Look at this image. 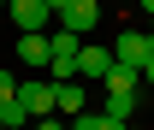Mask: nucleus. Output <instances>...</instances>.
Listing matches in <instances>:
<instances>
[{
    "mask_svg": "<svg viewBox=\"0 0 154 130\" xmlns=\"http://www.w3.org/2000/svg\"><path fill=\"white\" fill-rule=\"evenodd\" d=\"M77 47H83V36H71V30L48 36V71H54V83H71L77 77Z\"/></svg>",
    "mask_w": 154,
    "mask_h": 130,
    "instance_id": "nucleus-1",
    "label": "nucleus"
},
{
    "mask_svg": "<svg viewBox=\"0 0 154 130\" xmlns=\"http://www.w3.org/2000/svg\"><path fill=\"white\" fill-rule=\"evenodd\" d=\"M18 59L24 65H48V30L42 36H18Z\"/></svg>",
    "mask_w": 154,
    "mask_h": 130,
    "instance_id": "nucleus-9",
    "label": "nucleus"
},
{
    "mask_svg": "<svg viewBox=\"0 0 154 130\" xmlns=\"http://www.w3.org/2000/svg\"><path fill=\"white\" fill-rule=\"evenodd\" d=\"M107 118H113V124H131V112H136V95H119V89H107Z\"/></svg>",
    "mask_w": 154,
    "mask_h": 130,
    "instance_id": "nucleus-8",
    "label": "nucleus"
},
{
    "mask_svg": "<svg viewBox=\"0 0 154 130\" xmlns=\"http://www.w3.org/2000/svg\"><path fill=\"white\" fill-rule=\"evenodd\" d=\"M142 6H148V18H154V0H142Z\"/></svg>",
    "mask_w": 154,
    "mask_h": 130,
    "instance_id": "nucleus-16",
    "label": "nucleus"
},
{
    "mask_svg": "<svg viewBox=\"0 0 154 130\" xmlns=\"http://www.w3.org/2000/svg\"><path fill=\"white\" fill-rule=\"evenodd\" d=\"M107 71H113V47H77V77L101 83Z\"/></svg>",
    "mask_w": 154,
    "mask_h": 130,
    "instance_id": "nucleus-6",
    "label": "nucleus"
},
{
    "mask_svg": "<svg viewBox=\"0 0 154 130\" xmlns=\"http://www.w3.org/2000/svg\"><path fill=\"white\" fill-rule=\"evenodd\" d=\"M54 18H59V30H71V36H89V30L101 24V0H65Z\"/></svg>",
    "mask_w": 154,
    "mask_h": 130,
    "instance_id": "nucleus-3",
    "label": "nucleus"
},
{
    "mask_svg": "<svg viewBox=\"0 0 154 130\" xmlns=\"http://www.w3.org/2000/svg\"><path fill=\"white\" fill-rule=\"evenodd\" d=\"M30 130H71V124H65L59 112H48V118H36V124H30Z\"/></svg>",
    "mask_w": 154,
    "mask_h": 130,
    "instance_id": "nucleus-13",
    "label": "nucleus"
},
{
    "mask_svg": "<svg viewBox=\"0 0 154 130\" xmlns=\"http://www.w3.org/2000/svg\"><path fill=\"white\" fill-rule=\"evenodd\" d=\"M148 47H154V36H142V30H113V65H131L136 77H142Z\"/></svg>",
    "mask_w": 154,
    "mask_h": 130,
    "instance_id": "nucleus-2",
    "label": "nucleus"
},
{
    "mask_svg": "<svg viewBox=\"0 0 154 130\" xmlns=\"http://www.w3.org/2000/svg\"><path fill=\"white\" fill-rule=\"evenodd\" d=\"M18 107L30 112V124L48 118V112H54V77H48V83H18Z\"/></svg>",
    "mask_w": 154,
    "mask_h": 130,
    "instance_id": "nucleus-5",
    "label": "nucleus"
},
{
    "mask_svg": "<svg viewBox=\"0 0 154 130\" xmlns=\"http://www.w3.org/2000/svg\"><path fill=\"white\" fill-rule=\"evenodd\" d=\"M6 12H12V24H18V36H42L48 30V0H6Z\"/></svg>",
    "mask_w": 154,
    "mask_h": 130,
    "instance_id": "nucleus-4",
    "label": "nucleus"
},
{
    "mask_svg": "<svg viewBox=\"0 0 154 130\" xmlns=\"http://www.w3.org/2000/svg\"><path fill=\"white\" fill-rule=\"evenodd\" d=\"M6 101H18V77L12 71H0V107H6Z\"/></svg>",
    "mask_w": 154,
    "mask_h": 130,
    "instance_id": "nucleus-12",
    "label": "nucleus"
},
{
    "mask_svg": "<svg viewBox=\"0 0 154 130\" xmlns=\"http://www.w3.org/2000/svg\"><path fill=\"white\" fill-rule=\"evenodd\" d=\"M71 130H125V124H113L107 112H77V118H71Z\"/></svg>",
    "mask_w": 154,
    "mask_h": 130,
    "instance_id": "nucleus-11",
    "label": "nucleus"
},
{
    "mask_svg": "<svg viewBox=\"0 0 154 130\" xmlns=\"http://www.w3.org/2000/svg\"><path fill=\"white\" fill-rule=\"evenodd\" d=\"M136 83H142V77H136L131 65H113V71L101 77V89H119V95H136Z\"/></svg>",
    "mask_w": 154,
    "mask_h": 130,
    "instance_id": "nucleus-10",
    "label": "nucleus"
},
{
    "mask_svg": "<svg viewBox=\"0 0 154 130\" xmlns=\"http://www.w3.org/2000/svg\"><path fill=\"white\" fill-rule=\"evenodd\" d=\"M54 112H59V118L89 112V95H83V83H54Z\"/></svg>",
    "mask_w": 154,
    "mask_h": 130,
    "instance_id": "nucleus-7",
    "label": "nucleus"
},
{
    "mask_svg": "<svg viewBox=\"0 0 154 130\" xmlns=\"http://www.w3.org/2000/svg\"><path fill=\"white\" fill-rule=\"evenodd\" d=\"M142 83H154V47H148V59H142Z\"/></svg>",
    "mask_w": 154,
    "mask_h": 130,
    "instance_id": "nucleus-14",
    "label": "nucleus"
},
{
    "mask_svg": "<svg viewBox=\"0 0 154 130\" xmlns=\"http://www.w3.org/2000/svg\"><path fill=\"white\" fill-rule=\"evenodd\" d=\"M59 6H65V0H48V12H59Z\"/></svg>",
    "mask_w": 154,
    "mask_h": 130,
    "instance_id": "nucleus-15",
    "label": "nucleus"
},
{
    "mask_svg": "<svg viewBox=\"0 0 154 130\" xmlns=\"http://www.w3.org/2000/svg\"><path fill=\"white\" fill-rule=\"evenodd\" d=\"M125 130H131V124H125Z\"/></svg>",
    "mask_w": 154,
    "mask_h": 130,
    "instance_id": "nucleus-17",
    "label": "nucleus"
}]
</instances>
